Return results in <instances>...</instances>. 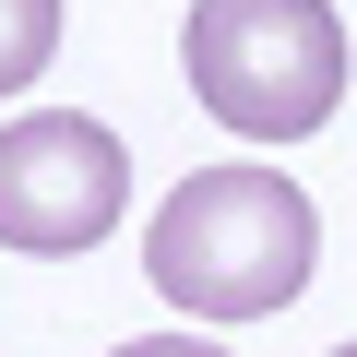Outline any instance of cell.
<instances>
[{
    "mask_svg": "<svg viewBox=\"0 0 357 357\" xmlns=\"http://www.w3.org/2000/svg\"><path fill=\"white\" fill-rule=\"evenodd\" d=\"M321 262V215L274 167H191L143 227V274L191 321H274Z\"/></svg>",
    "mask_w": 357,
    "mask_h": 357,
    "instance_id": "1",
    "label": "cell"
},
{
    "mask_svg": "<svg viewBox=\"0 0 357 357\" xmlns=\"http://www.w3.org/2000/svg\"><path fill=\"white\" fill-rule=\"evenodd\" d=\"M131 215V155L107 119L84 107H36V119H0V238L13 250H96Z\"/></svg>",
    "mask_w": 357,
    "mask_h": 357,
    "instance_id": "3",
    "label": "cell"
},
{
    "mask_svg": "<svg viewBox=\"0 0 357 357\" xmlns=\"http://www.w3.org/2000/svg\"><path fill=\"white\" fill-rule=\"evenodd\" d=\"M333 357H357V345H333Z\"/></svg>",
    "mask_w": 357,
    "mask_h": 357,
    "instance_id": "6",
    "label": "cell"
},
{
    "mask_svg": "<svg viewBox=\"0 0 357 357\" xmlns=\"http://www.w3.org/2000/svg\"><path fill=\"white\" fill-rule=\"evenodd\" d=\"M119 357H227V345H203V333H143V345H119Z\"/></svg>",
    "mask_w": 357,
    "mask_h": 357,
    "instance_id": "5",
    "label": "cell"
},
{
    "mask_svg": "<svg viewBox=\"0 0 357 357\" xmlns=\"http://www.w3.org/2000/svg\"><path fill=\"white\" fill-rule=\"evenodd\" d=\"M191 107L250 131V143H298L345 107V24L333 0H191Z\"/></svg>",
    "mask_w": 357,
    "mask_h": 357,
    "instance_id": "2",
    "label": "cell"
},
{
    "mask_svg": "<svg viewBox=\"0 0 357 357\" xmlns=\"http://www.w3.org/2000/svg\"><path fill=\"white\" fill-rule=\"evenodd\" d=\"M60 48V0H0V96H24Z\"/></svg>",
    "mask_w": 357,
    "mask_h": 357,
    "instance_id": "4",
    "label": "cell"
}]
</instances>
